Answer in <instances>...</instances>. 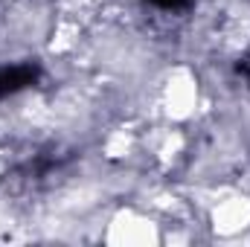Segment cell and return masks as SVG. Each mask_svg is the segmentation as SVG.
I'll list each match as a JSON object with an SVG mask.
<instances>
[{"mask_svg":"<svg viewBox=\"0 0 250 247\" xmlns=\"http://www.w3.org/2000/svg\"><path fill=\"white\" fill-rule=\"evenodd\" d=\"M209 218H212V227H215L218 236H236V233L248 230L250 227V198L230 195V198L218 201L209 209Z\"/></svg>","mask_w":250,"mask_h":247,"instance_id":"obj_3","label":"cell"},{"mask_svg":"<svg viewBox=\"0 0 250 247\" xmlns=\"http://www.w3.org/2000/svg\"><path fill=\"white\" fill-rule=\"evenodd\" d=\"M163 105H166V114L172 120H189L195 114V105H198V84L195 79L178 70L169 76V84H166V96H163Z\"/></svg>","mask_w":250,"mask_h":247,"instance_id":"obj_2","label":"cell"},{"mask_svg":"<svg viewBox=\"0 0 250 247\" xmlns=\"http://www.w3.org/2000/svg\"><path fill=\"white\" fill-rule=\"evenodd\" d=\"M105 239L117 245H148V242H157V224L148 218H140L134 209H123L111 218Z\"/></svg>","mask_w":250,"mask_h":247,"instance_id":"obj_1","label":"cell"}]
</instances>
